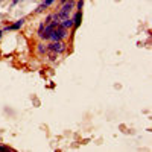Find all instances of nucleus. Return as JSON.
I'll list each match as a JSON object with an SVG mask.
<instances>
[{
	"mask_svg": "<svg viewBox=\"0 0 152 152\" xmlns=\"http://www.w3.org/2000/svg\"><path fill=\"white\" fill-rule=\"evenodd\" d=\"M67 2H70V0H61V3H67Z\"/></svg>",
	"mask_w": 152,
	"mask_h": 152,
	"instance_id": "nucleus-13",
	"label": "nucleus"
},
{
	"mask_svg": "<svg viewBox=\"0 0 152 152\" xmlns=\"http://www.w3.org/2000/svg\"><path fill=\"white\" fill-rule=\"evenodd\" d=\"M59 26L64 28V29H70V28H73V20L72 18H64V20H61Z\"/></svg>",
	"mask_w": 152,
	"mask_h": 152,
	"instance_id": "nucleus-7",
	"label": "nucleus"
},
{
	"mask_svg": "<svg viewBox=\"0 0 152 152\" xmlns=\"http://www.w3.org/2000/svg\"><path fill=\"white\" fill-rule=\"evenodd\" d=\"M2 34H3V31H0V38H2Z\"/></svg>",
	"mask_w": 152,
	"mask_h": 152,
	"instance_id": "nucleus-14",
	"label": "nucleus"
},
{
	"mask_svg": "<svg viewBox=\"0 0 152 152\" xmlns=\"http://www.w3.org/2000/svg\"><path fill=\"white\" fill-rule=\"evenodd\" d=\"M73 9V0H70L69 3H62V8L59 9V12L56 14L59 20H64V18H69V14L72 12Z\"/></svg>",
	"mask_w": 152,
	"mask_h": 152,
	"instance_id": "nucleus-1",
	"label": "nucleus"
},
{
	"mask_svg": "<svg viewBox=\"0 0 152 152\" xmlns=\"http://www.w3.org/2000/svg\"><path fill=\"white\" fill-rule=\"evenodd\" d=\"M66 35H67V29H64V28H61V26L58 24L56 28L53 29V32H52V35H50L49 40H52V41H61Z\"/></svg>",
	"mask_w": 152,
	"mask_h": 152,
	"instance_id": "nucleus-2",
	"label": "nucleus"
},
{
	"mask_svg": "<svg viewBox=\"0 0 152 152\" xmlns=\"http://www.w3.org/2000/svg\"><path fill=\"white\" fill-rule=\"evenodd\" d=\"M52 18H53V14H50V15H47V18H46V21H44V24H49L52 21Z\"/></svg>",
	"mask_w": 152,
	"mask_h": 152,
	"instance_id": "nucleus-9",
	"label": "nucleus"
},
{
	"mask_svg": "<svg viewBox=\"0 0 152 152\" xmlns=\"http://www.w3.org/2000/svg\"><path fill=\"white\" fill-rule=\"evenodd\" d=\"M24 24V18H20V20H17L14 24H11V26H6L3 31H17V29H20L21 26Z\"/></svg>",
	"mask_w": 152,
	"mask_h": 152,
	"instance_id": "nucleus-5",
	"label": "nucleus"
},
{
	"mask_svg": "<svg viewBox=\"0 0 152 152\" xmlns=\"http://www.w3.org/2000/svg\"><path fill=\"white\" fill-rule=\"evenodd\" d=\"M72 20H73V28H75V29H76V28H79L81 20H82V11H81V9H78V12H76L75 18H72Z\"/></svg>",
	"mask_w": 152,
	"mask_h": 152,
	"instance_id": "nucleus-6",
	"label": "nucleus"
},
{
	"mask_svg": "<svg viewBox=\"0 0 152 152\" xmlns=\"http://www.w3.org/2000/svg\"><path fill=\"white\" fill-rule=\"evenodd\" d=\"M56 55H58V53H55V52H53V53H50V56H49V58H50L52 61H55V59H56Z\"/></svg>",
	"mask_w": 152,
	"mask_h": 152,
	"instance_id": "nucleus-12",
	"label": "nucleus"
},
{
	"mask_svg": "<svg viewBox=\"0 0 152 152\" xmlns=\"http://www.w3.org/2000/svg\"><path fill=\"white\" fill-rule=\"evenodd\" d=\"M53 2H55V0H44V3H43L41 6L38 8V11H43V9H46L47 6H50V5H52Z\"/></svg>",
	"mask_w": 152,
	"mask_h": 152,
	"instance_id": "nucleus-8",
	"label": "nucleus"
},
{
	"mask_svg": "<svg viewBox=\"0 0 152 152\" xmlns=\"http://www.w3.org/2000/svg\"><path fill=\"white\" fill-rule=\"evenodd\" d=\"M56 26H58V24H55L53 21H50L49 24H44V28H43V31H41L38 35H40L43 40H49V38H50V35H52V32H53V29H55Z\"/></svg>",
	"mask_w": 152,
	"mask_h": 152,
	"instance_id": "nucleus-3",
	"label": "nucleus"
},
{
	"mask_svg": "<svg viewBox=\"0 0 152 152\" xmlns=\"http://www.w3.org/2000/svg\"><path fill=\"white\" fill-rule=\"evenodd\" d=\"M38 52H40V53H44V52H46V47L43 46V44H40V46H38Z\"/></svg>",
	"mask_w": 152,
	"mask_h": 152,
	"instance_id": "nucleus-10",
	"label": "nucleus"
},
{
	"mask_svg": "<svg viewBox=\"0 0 152 152\" xmlns=\"http://www.w3.org/2000/svg\"><path fill=\"white\" fill-rule=\"evenodd\" d=\"M49 50L50 52H55V53H62L66 50V44L61 41H53L52 44H49Z\"/></svg>",
	"mask_w": 152,
	"mask_h": 152,
	"instance_id": "nucleus-4",
	"label": "nucleus"
},
{
	"mask_svg": "<svg viewBox=\"0 0 152 152\" xmlns=\"http://www.w3.org/2000/svg\"><path fill=\"white\" fill-rule=\"evenodd\" d=\"M0 151H3V152H11V151H12V149H11V148H6V146H0Z\"/></svg>",
	"mask_w": 152,
	"mask_h": 152,
	"instance_id": "nucleus-11",
	"label": "nucleus"
},
{
	"mask_svg": "<svg viewBox=\"0 0 152 152\" xmlns=\"http://www.w3.org/2000/svg\"><path fill=\"white\" fill-rule=\"evenodd\" d=\"M0 2H2V0H0Z\"/></svg>",
	"mask_w": 152,
	"mask_h": 152,
	"instance_id": "nucleus-15",
	"label": "nucleus"
}]
</instances>
